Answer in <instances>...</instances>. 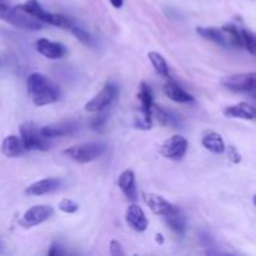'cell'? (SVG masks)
Listing matches in <instances>:
<instances>
[{
  "mask_svg": "<svg viewBox=\"0 0 256 256\" xmlns=\"http://www.w3.org/2000/svg\"><path fill=\"white\" fill-rule=\"evenodd\" d=\"M28 94L36 106L52 104L59 99V88L42 72H32L26 80Z\"/></svg>",
  "mask_w": 256,
  "mask_h": 256,
  "instance_id": "1",
  "label": "cell"
},
{
  "mask_svg": "<svg viewBox=\"0 0 256 256\" xmlns=\"http://www.w3.org/2000/svg\"><path fill=\"white\" fill-rule=\"evenodd\" d=\"M18 6L22 10V12H28L32 16H34L35 19H38L39 22H44L46 24L55 25V26L64 28V29H72L74 26L72 24V20L69 16H65L62 14H54V12H50L48 10H45L42 6L38 0H28L24 4H19Z\"/></svg>",
  "mask_w": 256,
  "mask_h": 256,
  "instance_id": "2",
  "label": "cell"
},
{
  "mask_svg": "<svg viewBox=\"0 0 256 256\" xmlns=\"http://www.w3.org/2000/svg\"><path fill=\"white\" fill-rule=\"evenodd\" d=\"M0 19L15 28L25 30L42 29V22L28 12H22L19 6H9L0 2Z\"/></svg>",
  "mask_w": 256,
  "mask_h": 256,
  "instance_id": "3",
  "label": "cell"
},
{
  "mask_svg": "<svg viewBox=\"0 0 256 256\" xmlns=\"http://www.w3.org/2000/svg\"><path fill=\"white\" fill-rule=\"evenodd\" d=\"M19 132L20 140H22L24 150H40V152H45L52 145L49 138H45L34 122H22L19 128Z\"/></svg>",
  "mask_w": 256,
  "mask_h": 256,
  "instance_id": "4",
  "label": "cell"
},
{
  "mask_svg": "<svg viewBox=\"0 0 256 256\" xmlns=\"http://www.w3.org/2000/svg\"><path fill=\"white\" fill-rule=\"evenodd\" d=\"M106 150V145L102 142H90L84 144L74 145L64 150V154L79 164H86L102 156Z\"/></svg>",
  "mask_w": 256,
  "mask_h": 256,
  "instance_id": "5",
  "label": "cell"
},
{
  "mask_svg": "<svg viewBox=\"0 0 256 256\" xmlns=\"http://www.w3.org/2000/svg\"><path fill=\"white\" fill-rule=\"evenodd\" d=\"M140 102V116H136L135 126L142 130H149L152 128V92L146 82H142L138 92Z\"/></svg>",
  "mask_w": 256,
  "mask_h": 256,
  "instance_id": "6",
  "label": "cell"
},
{
  "mask_svg": "<svg viewBox=\"0 0 256 256\" xmlns=\"http://www.w3.org/2000/svg\"><path fill=\"white\" fill-rule=\"evenodd\" d=\"M119 95V88L116 84L108 82L102 90L85 105V110L89 112H100L106 109Z\"/></svg>",
  "mask_w": 256,
  "mask_h": 256,
  "instance_id": "7",
  "label": "cell"
},
{
  "mask_svg": "<svg viewBox=\"0 0 256 256\" xmlns=\"http://www.w3.org/2000/svg\"><path fill=\"white\" fill-rule=\"evenodd\" d=\"M222 85L226 89L238 92H254L256 86V74L252 72H238L228 75L222 79Z\"/></svg>",
  "mask_w": 256,
  "mask_h": 256,
  "instance_id": "8",
  "label": "cell"
},
{
  "mask_svg": "<svg viewBox=\"0 0 256 256\" xmlns=\"http://www.w3.org/2000/svg\"><path fill=\"white\" fill-rule=\"evenodd\" d=\"M52 212H54V209L49 205H35L22 215L19 225L24 229H30V228L36 226V225L42 224L45 220L49 219Z\"/></svg>",
  "mask_w": 256,
  "mask_h": 256,
  "instance_id": "9",
  "label": "cell"
},
{
  "mask_svg": "<svg viewBox=\"0 0 256 256\" xmlns=\"http://www.w3.org/2000/svg\"><path fill=\"white\" fill-rule=\"evenodd\" d=\"M188 150V140L182 135H174L169 138L162 145V156L170 160H180L185 155Z\"/></svg>",
  "mask_w": 256,
  "mask_h": 256,
  "instance_id": "10",
  "label": "cell"
},
{
  "mask_svg": "<svg viewBox=\"0 0 256 256\" xmlns=\"http://www.w3.org/2000/svg\"><path fill=\"white\" fill-rule=\"evenodd\" d=\"M78 129H79V122H74V120H68V122L46 125V126L40 129V132H42L45 138L52 139V138H62L66 136V135H72L74 134Z\"/></svg>",
  "mask_w": 256,
  "mask_h": 256,
  "instance_id": "11",
  "label": "cell"
},
{
  "mask_svg": "<svg viewBox=\"0 0 256 256\" xmlns=\"http://www.w3.org/2000/svg\"><path fill=\"white\" fill-rule=\"evenodd\" d=\"M35 45H36L38 52L48 59H62L66 54V48L62 42H54L48 39H39Z\"/></svg>",
  "mask_w": 256,
  "mask_h": 256,
  "instance_id": "12",
  "label": "cell"
},
{
  "mask_svg": "<svg viewBox=\"0 0 256 256\" xmlns=\"http://www.w3.org/2000/svg\"><path fill=\"white\" fill-rule=\"evenodd\" d=\"M125 219H126L129 226L138 232H145V230L148 229V225H149V222H148L142 209L135 204L130 205V206L128 208L126 214H125Z\"/></svg>",
  "mask_w": 256,
  "mask_h": 256,
  "instance_id": "13",
  "label": "cell"
},
{
  "mask_svg": "<svg viewBox=\"0 0 256 256\" xmlns=\"http://www.w3.org/2000/svg\"><path fill=\"white\" fill-rule=\"evenodd\" d=\"M144 202H146V205L154 214L162 215V216L170 214L176 209L174 204L156 194H144Z\"/></svg>",
  "mask_w": 256,
  "mask_h": 256,
  "instance_id": "14",
  "label": "cell"
},
{
  "mask_svg": "<svg viewBox=\"0 0 256 256\" xmlns=\"http://www.w3.org/2000/svg\"><path fill=\"white\" fill-rule=\"evenodd\" d=\"M60 184H62L60 179H54V178L39 180V182L28 186V189L25 190V194L29 195V196H39V195L49 194V192L59 189Z\"/></svg>",
  "mask_w": 256,
  "mask_h": 256,
  "instance_id": "15",
  "label": "cell"
},
{
  "mask_svg": "<svg viewBox=\"0 0 256 256\" xmlns=\"http://www.w3.org/2000/svg\"><path fill=\"white\" fill-rule=\"evenodd\" d=\"M118 185H119L120 190L126 196L128 200L135 202L138 199L135 175L132 170H125V172H122L120 174L119 179H118Z\"/></svg>",
  "mask_w": 256,
  "mask_h": 256,
  "instance_id": "16",
  "label": "cell"
},
{
  "mask_svg": "<svg viewBox=\"0 0 256 256\" xmlns=\"http://www.w3.org/2000/svg\"><path fill=\"white\" fill-rule=\"evenodd\" d=\"M225 116L228 118H238V119L244 120H254L255 119V108L252 106L248 102H239L236 105L228 106L224 110Z\"/></svg>",
  "mask_w": 256,
  "mask_h": 256,
  "instance_id": "17",
  "label": "cell"
},
{
  "mask_svg": "<svg viewBox=\"0 0 256 256\" xmlns=\"http://www.w3.org/2000/svg\"><path fill=\"white\" fill-rule=\"evenodd\" d=\"M165 220H166V224L169 225L170 229L178 235H184L186 232V219H185L184 214L180 212L179 208L174 210L170 214L165 215Z\"/></svg>",
  "mask_w": 256,
  "mask_h": 256,
  "instance_id": "18",
  "label": "cell"
},
{
  "mask_svg": "<svg viewBox=\"0 0 256 256\" xmlns=\"http://www.w3.org/2000/svg\"><path fill=\"white\" fill-rule=\"evenodd\" d=\"M164 92L166 94V96L169 98L170 100L175 102H194V96L190 95L189 92H186L185 90H182V88L179 86L175 82H166L164 85Z\"/></svg>",
  "mask_w": 256,
  "mask_h": 256,
  "instance_id": "19",
  "label": "cell"
},
{
  "mask_svg": "<svg viewBox=\"0 0 256 256\" xmlns=\"http://www.w3.org/2000/svg\"><path fill=\"white\" fill-rule=\"evenodd\" d=\"M202 144L205 149L214 154H222L225 152V144L222 138L215 132H205L202 139Z\"/></svg>",
  "mask_w": 256,
  "mask_h": 256,
  "instance_id": "20",
  "label": "cell"
},
{
  "mask_svg": "<svg viewBox=\"0 0 256 256\" xmlns=\"http://www.w3.org/2000/svg\"><path fill=\"white\" fill-rule=\"evenodd\" d=\"M2 152L8 158H16L24 152L22 140L15 135H9L2 140Z\"/></svg>",
  "mask_w": 256,
  "mask_h": 256,
  "instance_id": "21",
  "label": "cell"
},
{
  "mask_svg": "<svg viewBox=\"0 0 256 256\" xmlns=\"http://www.w3.org/2000/svg\"><path fill=\"white\" fill-rule=\"evenodd\" d=\"M196 32L202 36L204 39L210 40L212 42H216L218 45L225 46L226 45V38L222 30L216 29V28H206V26H199L196 29Z\"/></svg>",
  "mask_w": 256,
  "mask_h": 256,
  "instance_id": "22",
  "label": "cell"
},
{
  "mask_svg": "<svg viewBox=\"0 0 256 256\" xmlns=\"http://www.w3.org/2000/svg\"><path fill=\"white\" fill-rule=\"evenodd\" d=\"M148 58H149L150 62L154 66L155 72L162 78H170V72L169 66H168V62H165L164 56H162L160 52H149L148 54Z\"/></svg>",
  "mask_w": 256,
  "mask_h": 256,
  "instance_id": "23",
  "label": "cell"
},
{
  "mask_svg": "<svg viewBox=\"0 0 256 256\" xmlns=\"http://www.w3.org/2000/svg\"><path fill=\"white\" fill-rule=\"evenodd\" d=\"M222 32H224V34H226L228 36H229L230 42H232V44L234 45V46L244 48V45H242V32H240V30L238 29L236 25H234V24H225L224 26H222Z\"/></svg>",
  "mask_w": 256,
  "mask_h": 256,
  "instance_id": "24",
  "label": "cell"
},
{
  "mask_svg": "<svg viewBox=\"0 0 256 256\" xmlns=\"http://www.w3.org/2000/svg\"><path fill=\"white\" fill-rule=\"evenodd\" d=\"M242 38V45L249 50L250 54H256V39L254 32H250L249 29H242L240 30Z\"/></svg>",
  "mask_w": 256,
  "mask_h": 256,
  "instance_id": "25",
  "label": "cell"
},
{
  "mask_svg": "<svg viewBox=\"0 0 256 256\" xmlns=\"http://www.w3.org/2000/svg\"><path fill=\"white\" fill-rule=\"evenodd\" d=\"M70 30H72V32L74 34V36L76 38L79 42H82V44L92 45V36L86 32V30L82 29V28L79 26H72Z\"/></svg>",
  "mask_w": 256,
  "mask_h": 256,
  "instance_id": "26",
  "label": "cell"
},
{
  "mask_svg": "<svg viewBox=\"0 0 256 256\" xmlns=\"http://www.w3.org/2000/svg\"><path fill=\"white\" fill-rule=\"evenodd\" d=\"M58 208H59L60 212H66V214H74V212H76L78 209H79V205H78L74 200L66 199V198H65V199L60 200L59 204H58Z\"/></svg>",
  "mask_w": 256,
  "mask_h": 256,
  "instance_id": "27",
  "label": "cell"
},
{
  "mask_svg": "<svg viewBox=\"0 0 256 256\" xmlns=\"http://www.w3.org/2000/svg\"><path fill=\"white\" fill-rule=\"evenodd\" d=\"M225 152H226L228 158H229V160L232 162H234V164H239V162H242V154H240L239 150H238L235 146H232V145H228V146H225Z\"/></svg>",
  "mask_w": 256,
  "mask_h": 256,
  "instance_id": "28",
  "label": "cell"
},
{
  "mask_svg": "<svg viewBox=\"0 0 256 256\" xmlns=\"http://www.w3.org/2000/svg\"><path fill=\"white\" fill-rule=\"evenodd\" d=\"M106 120H108V114L98 115V116L92 122V128L94 130H98V132H102L105 122H106Z\"/></svg>",
  "mask_w": 256,
  "mask_h": 256,
  "instance_id": "29",
  "label": "cell"
},
{
  "mask_svg": "<svg viewBox=\"0 0 256 256\" xmlns=\"http://www.w3.org/2000/svg\"><path fill=\"white\" fill-rule=\"evenodd\" d=\"M110 254L112 256H122L124 250H122V244L118 240H112L110 242Z\"/></svg>",
  "mask_w": 256,
  "mask_h": 256,
  "instance_id": "30",
  "label": "cell"
},
{
  "mask_svg": "<svg viewBox=\"0 0 256 256\" xmlns=\"http://www.w3.org/2000/svg\"><path fill=\"white\" fill-rule=\"evenodd\" d=\"M65 252L62 249V246H59L58 244H54L52 248H50L49 252L48 255L49 256H59V255H64Z\"/></svg>",
  "mask_w": 256,
  "mask_h": 256,
  "instance_id": "31",
  "label": "cell"
},
{
  "mask_svg": "<svg viewBox=\"0 0 256 256\" xmlns=\"http://www.w3.org/2000/svg\"><path fill=\"white\" fill-rule=\"evenodd\" d=\"M110 2H112V5L114 8H116V9H120V8L122 6V4H124V0H109Z\"/></svg>",
  "mask_w": 256,
  "mask_h": 256,
  "instance_id": "32",
  "label": "cell"
},
{
  "mask_svg": "<svg viewBox=\"0 0 256 256\" xmlns=\"http://www.w3.org/2000/svg\"><path fill=\"white\" fill-rule=\"evenodd\" d=\"M155 239H156V242H159V244H162V242H164V239H162V234H156V238H155Z\"/></svg>",
  "mask_w": 256,
  "mask_h": 256,
  "instance_id": "33",
  "label": "cell"
}]
</instances>
